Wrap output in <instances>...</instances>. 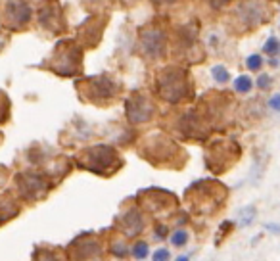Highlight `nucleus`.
Instances as JSON below:
<instances>
[{
	"label": "nucleus",
	"mask_w": 280,
	"mask_h": 261,
	"mask_svg": "<svg viewBox=\"0 0 280 261\" xmlns=\"http://www.w3.org/2000/svg\"><path fill=\"white\" fill-rule=\"evenodd\" d=\"M123 2H125V4H134L136 0H123Z\"/></svg>",
	"instance_id": "nucleus-31"
},
{
	"label": "nucleus",
	"mask_w": 280,
	"mask_h": 261,
	"mask_svg": "<svg viewBox=\"0 0 280 261\" xmlns=\"http://www.w3.org/2000/svg\"><path fill=\"white\" fill-rule=\"evenodd\" d=\"M265 229L269 232H273V234H280V225H275V223H267Z\"/></svg>",
	"instance_id": "nucleus-29"
},
{
	"label": "nucleus",
	"mask_w": 280,
	"mask_h": 261,
	"mask_svg": "<svg viewBox=\"0 0 280 261\" xmlns=\"http://www.w3.org/2000/svg\"><path fill=\"white\" fill-rule=\"evenodd\" d=\"M154 2H158V4H169V2H177V0H154Z\"/></svg>",
	"instance_id": "nucleus-30"
},
{
	"label": "nucleus",
	"mask_w": 280,
	"mask_h": 261,
	"mask_svg": "<svg viewBox=\"0 0 280 261\" xmlns=\"http://www.w3.org/2000/svg\"><path fill=\"white\" fill-rule=\"evenodd\" d=\"M175 196L173 194H169V192H165V190H144L142 192V203H144V207L150 209L152 213H160L163 209H167L169 205H173L175 200H173Z\"/></svg>",
	"instance_id": "nucleus-12"
},
{
	"label": "nucleus",
	"mask_w": 280,
	"mask_h": 261,
	"mask_svg": "<svg viewBox=\"0 0 280 261\" xmlns=\"http://www.w3.org/2000/svg\"><path fill=\"white\" fill-rule=\"evenodd\" d=\"M154 260L156 261L169 260V252H167V250H156V252H154Z\"/></svg>",
	"instance_id": "nucleus-26"
},
{
	"label": "nucleus",
	"mask_w": 280,
	"mask_h": 261,
	"mask_svg": "<svg viewBox=\"0 0 280 261\" xmlns=\"http://www.w3.org/2000/svg\"><path fill=\"white\" fill-rule=\"evenodd\" d=\"M133 256L136 260H144L148 256V244L146 242H136L133 248Z\"/></svg>",
	"instance_id": "nucleus-22"
},
{
	"label": "nucleus",
	"mask_w": 280,
	"mask_h": 261,
	"mask_svg": "<svg viewBox=\"0 0 280 261\" xmlns=\"http://www.w3.org/2000/svg\"><path fill=\"white\" fill-rule=\"evenodd\" d=\"M178 146L169 140L163 134H150L146 140L142 142V150L140 154L146 158L148 161H152L154 165H162L167 161H173L175 156H178Z\"/></svg>",
	"instance_id": "nucleus-6"
},
{
	"label": "nucleus",
	"mask_w": 280,
	"mask_h": 261,
	"mask_svg": "<svg viewBox=\"0 0 280 261\" xmlns=\"http://www.w3.org/2000/svg\"><path fill=\"white\" fill-rule=\"evenodd\" d=\"M77 88L81 92V98L92 104H108L115 100L119 94V85L108 75H96V77H87L77 83Z\"/></svg>",
	"instance_id": "nucleus-3"
},
{
	"label": "nucleus",
	"mask_w": 280,
	"mask_h": 261,
	"mask_svg": "<svg viewBox=\"0 0 280 261\" xmlns=\"http://www.w3.org/2000/svg\"><path fill=\"white\" fill-rule=\"evenodd\" d=\"M125 112L131 123H148L154 116V104L144 94L134 92L125 100Z\"/></svg>",
	"instance_id": "nucleus-10"
},
{
	"label": "nucleus",
	"mask_w": 280,
	"mask_h": 261,
	"mask_svg": "<svg viewBox=\"0 0 280 261\" xmlns=\"http://www.w3.org/2000/svg\"><path fill=\"white\" fill-rule=\"evenodd\" d=\"M269 106L273 108V110H277V112H280V94H275L271 100H269Z\"/></svg>",
	"instance_id": "nucleus-27"
},
{
	"label": "nucleus",
	"mask_w": 280,
	"mask_h": 261,
	"mask_svg": "<svg viewBox=\"0 0 280 261\" xmlns=\"http://www.w3.org/2000/svg\"><path fill=\"white\" fill-rule=\"evenodd\" d=\"M117 223L121 227V232H125L127 236H134V234L144 231V219L138 209H129L127 213L119 215Z\"/></svg>",
	"instance_id": "nucleus-14"
},
{
	"label": "nucleus",
	"mask_w": 280,
	"mask_h": 261,
	"mask_svg": "<svg viewBox=\"0 0 280 261\" xmlns=\"http://www.w3.org/2000/svg\"><path fill=\"white\" fill-rule=\"evenodd\" d=\"M140 50L150 60H158L165 54V33L158 27H144L140 33Z\"/></svg>",
	"instance_id": "nucleus-9"
},
{
	"label": "nucleus",
	"mask_w": 280,
	"mask_h": 261,
	"mask_svg": "<svg viewBox=\"0 0 280 261\" xmlns=\"http://www.w3.org/2000/svg\"><path fill=\"white\" fill-rule=\"evenodd\" d=\"M261 64H263V60H261V56H257V54H251L250 58L246 60V65H248V69H251V71H257L261 67Z\"/></svg>",
	"instance_id": "nucleus-23"
},
{
	"label": "nucleus",
	"mask_w": 280,
	"mask_h": 261,
	"mask_svg": "<svg viewBox=\"0 0 280 261\" xmlns=\"http://www.w3.org/2000/svg\"><path fill=\"white\" fill-rule=\"evenodd\" d=\"M211 73H213V77H215L217 83H226V81H228V71H226L223 65H215V67L211 69Z\"/></svg>",
	"instance_id": "nucleus-21"
},
{
	"label": "nucleus",
	"mask_w": 280,
	"mask_h": 261,
	"mask_svg": "<svg viewBox=\"0 0 280 261\" xmlns=\"http://www.w3.org/2000/svg\"><path fill=\"white\" fill-rule=\"evenodd\" d=\"M238 17L246 27H253L263 21V6L259 2H244L238 8Z\"/></svg>",
	"instance_id": "nucleus-15"
},
{
	"label": "nucleus",
	"mask_w": 280,
	"mask_h": 261,
	"mask_svg": "<svg viewBox=\"0 0 280 261\" xmlns=\"http://www.w3.org/2000/svg\"><path fill=\"white\" fill-rule=\"evenodd\" d=\"M127 252H129L127 246H125V244H121V242H115V244L112 246V254H113V256H117V258H125V256H127Z\"/></svg>",
	"instance_id": "nucleus-24"
},
{
	"label": "nucleus",
	"mask_w": 280,
	"mask_h": 261,
	"mask_svg": "<svg viewBox=\"0 0 280 261\" xmlns=\"http://www.w3.org/2000/svg\"><path fill=\"white\" fill-rule=\"evenodd\" d=\"M240 156V148L234 142H215L207 150L206 154V165L207 169L221 173L226 169V165H230V161H234Z\"/></svg>",
	"instance_id": "nucleus-7"
},
{
	"label": "nucleus",
	"mask_w": 280,
	"mask_h": 261,
	"mask_svg": "<svg viewBox=\"0 0 280 261\" xmlns=\"http://www.w3.org/2000/svg\"><path fill=\"white\" fill-rule=\"evenodd\" d=\"M77 163L83 169H89L98 175H112L115 173L119 167L123 165V161L119 158V154L112 146L98 144L83 150L77 156Z\"/></svg>",
	"instance_id": "nucleus-1"
},
{
	"label": "nucleus",
	"mask_w": 280,
	"mask_h": 261,
	"mask_svg": "<svg viewBox=\"0 0 280 261\" xmlns=\"http://www.w3.org/2000/svg\"><path fill=\"white\" fill-rule=\"evenodd\" d=\"M71 248H77V252L71 254L75 258H83V260H90V258H100L102 256V250L96 242H75Z\"/></svg>",
	"instance_id": "nucleus-16"
},
{
	"label": "nucleus",
	"mask_w": 280,
	"mask_h": 261,
	"mask_svg": "<svg viewBox=\"0 0 280 261\" xmlns=\"http://www.w3.org/2000/svg\"><path fill=\"white\" fill-rule=\"evenodd\" d=\"M257 87L263 88V90H265V88H269V87H271V77H269V75H261V77L257 79Z\"/></svg>",
	"instance_id": "nucleus-25"
},
{
	"label": "nucleus",
	"mask_w": 280,
	"mask_h": 261,
	"mask_svg": "<svg viewBox=\"0 0 280 261\" xmlns=\"http://www.w3.org/2000/svg\"><path fill=\"white\" fill-rule=\"evenodd\" d=\"M171 242H173L177 248L184 246V244L188 242V232L182 231V229H177V231L171 234Z\"/></svg>",
	"instance_id": "nucleus-18"
},
{
	"label": "nucleus",
	"mask_w": 280,
	"mask_h": 261,
	"mask_svg": "<svg viewBox=\"0 0 280 261\" xmlns=\"http://www.w3.org/2000/svg\"><path fill=\"white\" fill-rule=\"evenodd\" d=\"M230 0H209V4H211V8H215V10H219V8H223L224 4H228Z\"/></svg>",
	"instance_id": "nucleus-28"
},
{
	"label": "nucleus",
	"mask_w": 280,
	"mask_h": 261,
	"mask_svg": "<svg viewBox=\"0 0 280 261\" xmlns=\"http://www.w3.org/2000/svg\"><path fill=\"white\" fill-rule=\"evenodd\" d=\"M156 88H158V94L165 102L177 104L186 96V92L190 88L188 87V73L182 67H167L158 75Z\"/></svg>",
	"instance_id": "nucleus-4"
},
{
	"label": "nucleus",
	"mask_w": 280,
	"mask_h": 261,
	"mask_svg": "<svg viewBox=\"0 0 280 261\" xmlns=\"http://www.w3.org/2000/svg\"><path fill=\"white\" fill-rule=\"evenodd\" d=\"M186 194L190 198L192 209L211 213L215 207H219L224 202L226 189L219 183H215V181H198L188 189Z\"/></svg>",
	"instance_id": "nucleus-2"
},
{
	"label": "nucleus",
	"mask_w": 280,
	"mask_h": 261,
	"mask_svg": "<svg viewBox=\"0 0 280 261\" xmlns=\"http://www.w3.org/2000/svg\"><path fill=\"white\" fill-rule=\"evenodd\" d=\"M253 219H255V207H253V205H246V207H242V209L238 211V225H240V227L251 225Z\"/></svg>",
	"instance_id": "nucleus-17"
},
{
	"label": "nucleus",
	"mask_w": 280,
	"mask_h": 261,
	"mask_svg": "<svg viewBox=\"0 0 280 261\" xmlns=\"http://www.w3.org/2000/svg\"><path fill=\"white\" fill-rule=\"evenodd\" d=\"M234 88L238 92H248L251 90V79L248 75H242V77H238L234 81Z\"/></svg>",
	"instance_id": "nucleus-19"
},
{
	"label": "nucleus",
	"mask_w": 280,
	"mask_h": 261,
	"mask_svg": "<svg viewBox=\"0 0 280 261\" xmlns=\"http://www.w3.org/2000/svg\"><path fill=\"white\" fill-rule=\"evenodd\" d=\"M263 50H265L267 54H271V56H277L280 52V41L275 39V37H271L265 43V46H263Z\"/></svg>",
	"instance_id": "nucleus-20"
},
{
	"label": "nucleus",
	"mask_w": 280,
	"mask_h": 261,
	"mask_svg": "<svg viewBox=\"0 0 280 261\" xmlns=\"http://www.w3.org/2000/svg\"><path fill=\"white\" fill-rule=\"evenodd\" d=\"M17 189L21 192V196L29 198V200H39L41 196H45V192L48 190L46 181L37 173H19L15 177Z\"/></svg>",
	"instance_id": "nucleus-11"
},
{
	"label": "nucleus",
	"mask_w": 280,
	"mask_h": 261,
	"mask_svg": "<svg viewBox=\"0 0 280 261\" xmlns=\"http://www.w3.org/2000/svg\"><path fill=\"white\" fill-rule=\"evenodd\" d=\"M81 48L73 41H61L54 48L48 67L61 77H71L81 71Z\"/></svg>",
	"instance_id": "nucleus-5"
},
{
	"label": "nucleus",
	"mask_w": 280,
	"mask_h": 261,
	"mask_svg": "<svg viewBox=\"0 0 280 261\" xmlns=\"http://www.w3.org/2000/svg\"><path fill=\"white\" fill-rule=\"evenodd\" d=\"M0 19L8 29H21L31 19V8L23 0H8L0 8Z\"/></svg>",
	"instance_id": "nucleus-8"
},
{
	"label": "nucleus",
	"mask_w": 280,
	"mask_h": 261,
	"mask_svg": "<svg viewBox=\"0 0 280 261\" xmlns=\"http://www.w3.org/2000/svg\"><path fill=\"white\" fill-rule=\"evenodd\" d=\"M39 21H41V25L45 27V29H50L54 31V33H58V31L63 29V15H61V8H59V4L56 0H52V4H48V6H43L41 8V12H39Z\"/></svg>",
	"instance_id": "nucleus-13"
}]
</instances>
